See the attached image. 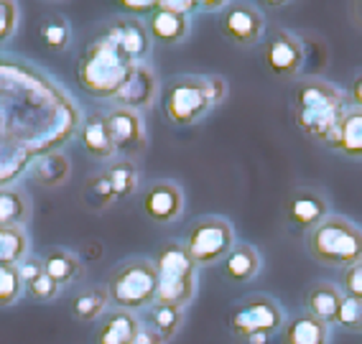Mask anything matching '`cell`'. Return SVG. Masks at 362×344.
I'll use <instances>...</instances> for the list:
<instances>
[{
	"label": "cell",
	"mask_w": 362,
	"mask_h": 344,
	"mask_svg": "<svg viewBox=\"0 0 362 344\" xmlns=\"http://www.w3.org/2000/svg\"><path fill=\"white\" fill-rule=\"evenodd\" d=\"M347 97L339 87L332 82H324L319 77L298 79L291 92V117L306 138L327 143L334 133L342 112L347 110Z\"/></svg>",
	"instance_id": "1"
},
{
	"label": "cell",
	"mask_w": 362,
	"mask_h": 344,
	"mask_svg": "<svg viewBox=\"0 0 362 344\" xmlns=\"http://www.w3.org/2000/svg\"><path fill=\"white\" fill-rule=\"evenodd\" d=\"M309 255L327 268H342L347 271L362 260V227L349 222L342 215H329L306 235Z\"/></svg>",
	"instance_id": "2"
},
{
	"label": "cell",
	"mask_w": 362,
	"mask_h": 344,
	"mask_svg": "<svg viewBox=\"0 0 362 344\" xmlns=\"http://www.w3.org/2000/svg\"><path fill=\"white\" fill-rule=\"evenodd\" d=\"M156 273H158V291H156V301L161 304L179 306L187 309L197 296V286H199V268L184 245L176 240H168L158 247L156 253Z\"/></svg>",
	"instance_id": "3"
},
{
	"label": "cell",
	"mask_w": 362,
	"mask_h": 344,
	"mask_svg": "<svg viewBox=\"0 0 362 344\" xmlns=\"http://www.w3.org/2000/svg\"><path fill=\"white\" fill-rule=\"evenodd\" d=\"M128 69L130 64H125L110 46L105 44V41L95 39L92 44H87L82 57L77 59L74 77H77L79 87L90 97L115 100V95L120 92V85L125 82Z\"/></svg>",
	"instance_id": "4"
},
{
	"label": "cell",
	"mask_w": 362,
	"mask_h": 344,
	"mask_svg": "<svg viewBox=\"0 0 362 344\" xmlns=\"http://www.w3.org/2000/svg\"><path fill=\"white\" fill-rule=\"evenodd\" d=\"M158 291V273H156L153 260L133 258L112 268L110 280H107V296H110L112 309H123L130 314L146 312L156 301Z\"/></svg>",
	"instance_id": "5"
},
{
	"label": "cell",
	"mask_w": 362,
	"mask_h": 344,
	"mask_svg": "<svg viewBox=\"0 0 362 344\" xmlns=\"http://www.w3.org/2000/svg\"><path fill=\"white\" fill-rule=\"evenodd\" d=\"M181 245L189 253V258L197 263V268L217 266L235 247V227L225 217H199L187 227Z\"/></svg>",
	"instance_id": "6"
},
{
	"label": "cell",
	"mask_w": 362,
	"mask_h": 344,
	"mask_svg": "<svg viewBox=\"0 0 362 344\" xmlns=\"http://www.w3.org/2000/svg\"><path fill=\"white\" fill-rule=\"evenodd\" d=\"M286 326V314L281 304L265 293H252L238 301L227 316V331L233 342L250 337V334H276L279 337Z\"/></svg>",
	"instance_id": "7"
},
{
	"label": "cell",
	"mask_w": 362,
	"mask_h": 344,
	"mask_svg": "<svg viewBox=\"0 0 362 344\" xmlns=\"http://www.w3.org/2000/svg\"><path fill=\"white\" fill-rule=\"evenodd\" d=\"M212 110L207 97L204 77L181 74L163 87V112L176 128H189L199 123L202 117Z\"/></svg>",
	"instance_id": "8"
},
{
	"label": "cell",
	"mask_w": 362,
	"mask_h": 344,
	"mask_svg": "<svg viewBox=\"0 0 362 344\" xmlns=\"http://www.w3.org/2000/svg\"><path fill=\"white\" fill-rule=\"evenodd\" d=\"M95 39L105 41L130 66L143 64L151 54L148 28L141 18H130V16H115V18L105 20Z\"/></svg>",
	"instance_id": "9"
},
{
	"label": "cell",
	"mask_w": 362,
	"mask_h": 344,
	"mask_svg": "<svg viewBox=\"0 0 362 344\" xmlns=\"http://www.w3.org/2000/svg\"><path fill=\"white\" fill-rule=\"evenodd\" d=\"M306 49L293 33L276 28L263 41V64L279 79H296L304 69Z\"/></svg>",
	"instance_id": "10"
},
{
	"label": "cell",
	"mask_w": 362,
	"mask_h": 344,
	"mask_svg": "<svg viewBox=\"0 0 362 344\" xmlns=\"http://www.w3.org/2000/svg\"><path fill=\"white\" fill-rule=\"evenodd\" d=\"M284 215H286V225L293 232L309 235L311 230H317L332 215L329 199L317 186H296L288 194V199H286Z\"/></svg>",
	"instance_id": "11"
},
{
	"label": "cell",
	"mask_w": 362,
	"mask_h": 344,
	"mask_svg": "<svg viewBox=\"0 0 362 344\" xmlns=\"http://www.w3.org/2000/svg\"><path fill=\"white\" fill-rule=\"evenodd\" d=\"M222 36L238 49H252L263 41L265 20L263 13L250 3H230L220 18Z\"/></svg>",
	"instance_id": "12"
},
{
	"label": "cell",
	"mask_w": 362,
	"mask_h": 344,
	"mask_svg": "<svg viewBox=\"0 0 362 344\" xmlns=\"http://www.w3.org/2000/svg\"><path fill=\"white\" fill-rule=\"evenodd\" d=\"M107 128H110L112 143L120 158H133L141 156L146 150V120H143V112L136 110H123V107H115V110L107 112Z\"/></svg>",
	"instance_id": "13"
},
{
	"label": "cell",
	"mask_w": 362,
	"mask_h": 344,
	"mask_svg": "<svg viewBox=\"0 0 362 344\" xmlns=\"http://www.w3.org/2000/svg\"><path fill=\"white\" fill-rule=\"evenodd\" d=\"M141 209L156 225H171L184 212V191L174 182H153L141 191Z\"/></svg>",
	"instance_id": "14"
},
{
	"label": "cell",
	"mask_w": 362,
	"mask_h": 344,
	"mask_svg": "<svg viewBox=\"0 0 362 344\" xmlns=\"http://www.w3.org/2000/svg\"><path fill=\"white\" fill-rule=\"evenodd\" d=\"M158 97V77L146 61L143 64H133L125 74V82L120 85V92L115 95L112 102L123 110H136L143 112L148 110L151 105Z\"/></svg>",
	"instance_id": "15"
},
{
	"label": "cell",
	"mask_w": 362,
	"mask_h": 344,
	"mask_svg": "<svg viewBox=\"0 0 362 344\" xmlns=\"http://www.w3.org/2000/svg\"><path fill=\"white\" fill-rule=\"evenodd\" d=\"M79 146L95 161H115L117 150L115 143H112L105 112H90V115L84 117L82 128H79Z\"/></svg>",
	"instance_id": "16"
},
{
	"label": "cell",
	"mask_w": 362,
	"mask_h": 344,
	"mask_svg": "<svg viewBox=\"0 0 362 344\" xmlns=\"http://www.w3.org/2000/svg\"><path fill=\"white\" fill-rule=\"evenodd\" d=\"M324 146L334 150V153H342L344 158L362 161V110L347 107L342 112V117H339L334 133Z\"/></svg>",
	"instance_id": "17"
},
{
	"label": "cell",
	"mask_w": 362,
	"mask_h": 344,
	"mask_svg": "<svg viewBox=\"0 0 362 344\" xmlns=\"http://www.w3.org/2000/svg\"><path fill=\"white\" fill-rule=\"evenodd\" d=\"M342 301H344V293L337 283L317 280V283H311L309 291L304 293V312L329 326L337 321V314H339Z\"/></svg>",
	"instance_id": "18"
},
{
	"label": "cell",
	"mask_w": 362,
	"mask_h": 344,
	"mask_svg": "<svg viewBox=\"0 0 362 344\" xmlns=\"http://www.w3.org/2000/svg\"><path fill=\"white\" fill-rule=\"evenodd\" d=\"M138 329H141L138 314L123 312V309H110L98 321L95 344H133Z\"/></svg>",
	"instance_id": "19"
},
{
	"label": "cell",
	"mask_w": 362,
	"mask_h": 344,
	"mask_svg": "<svg viewBox=\"0 0 362 344\" xmlns=\"http://www.w3.org/2000/svg\"><path fill=\"white\" fill-rule=\"evenodd\" d=\"M146 28H148L151 41H158L161 46H179L189 36V16L166 11L158 3V8L148 16Z\"/></svg>",
	"instance_id": "20"
},
{
	"label": "cell",
	"mask_w": 362,
	"mask_h": 344,
	"mask_svg": "<svg viewBox=\"0 0 362 344\" xmlns=\"http://www.w3.org/2000/svg\"><path fill=\"white\" fill-rule=\"evenodd\" d=\"M260 268H263V258L247 242H235V247L222 260V273L233 283H250L252 278H258Z\"/></svg>",
	"instance_id": "21"
},
{
	"label": "cell",
	"mask_w": 362,
	"mask_h": 344,
	"mask_svg": "<svg viewBox=\"0 0 362 344\" xmlns=\"http://www.w3.org/2000/svg\"><path fill=\"white\" fill-rule=\"evenodd\" d=\"M281 344H329V326L306 312L286 319Z\"/></svg>",
	"instance_id": "22"
},
{
	"label": "cell",
	"mask_w": 362,
	"mask_h": 344,
	"mask_svg": "<svg viewBox=\"0 0 362 344\" xmlns=\"http://www.w3.org/2000/svg\"><path fill=\"white\" fill-rule=\"evenodd\" d=\"M141 324L146 329H151L156 337H161L163 342H171V339L179 334L181 321H184V309L171 304H161V301H153V304L141 312Z\"/></svg>",
	"instance_id": "23"
},
{
	"label": "cell",
	"mask_w": 362,
	"mask_h": 344,
	"mask_svg": "<svg viewBox=\"0 0 362 344\" xmlns=\"http://www.w3.org/2000/svg\"><path fill=\"white\" fill-rule=\"evenodd\" d=\"M41 263H44V273L57 283L59 288L71 286L74 280L82 275V263L71 250L66 247H49L44 255H41Z\"/></svg>",
	"instance_id": "24"
},
{
	"label": "cell",
	"mask_w": 362,
	"mask_h": 344,
	"mask_svg": "<svg viewBox=\"0 0 362 344\" xmlns=\"http://www.w3.org/2000/svg\"><path fill=\"white\" fill-rule=\"evenodd\" d=\"M110 312V296H107V286H92L87 291L77 293L74 299L69 301V314L74 321H82V324H92V321H100L105 314Z\"/></svg>",
	"instance_id": "25"
},
{
	"label": "cell",
	"mask_w": 362,
	"mask_h": 344,
	"mask_svg": "<svg viewBox=\"0 0 362 344\" xmlns=\"http://www.w3.org/2000/svg\"><path fill=\"white\" fill-rule=\"evenodd\" d=\"M71 176V163L64 153H46V156H39L31 166V179L39 184L41 189H59L69 182Z\"/></svg>",
	"instance_id": "26"
},
{
	"label": "cell",
	"mask_w": 362,
	"mask_h": 344,
	"mask_svg": "<svg viewBox=\"0 0 362 344\" xmlns=\"http://www.w3.org/2000/svg\"><path fill=\"white\" fill-rule=\"evenodd\" d=\"M31 220V199L21 189H0V227H23Z\"/></svg>",
	"instance_id": "27"
},
{
	"label": "cell",
	"mask_w": 362,
	"mask_h": 344,
	"mask_svg": "<svg viewBox=\"0 0 362 344\" xmlns=\"http://www.w3.org/2000/svg\"><path fill=\"white\" fill-rule=\"evenodd\" d=\"M107 176H110L112 191H115V201H128L130 196H136L141 191V171L130 158L112 161Z\"/></svg>",
	"instance_id": "28"
},
{
	"label": "cell",
	"mask_w": 362,
	"mask_h": 344,
	"mask_svg": "<svg viewBox=\"0 0 362 344\" xmlns=\"http://www.w3.org/2000/svg\"><path fill=\"white\" fill-rule=\"evenodd\" d=\"M39 41L46 52H66L71 44V26L62 13H46L39 23Z\"/></svg>",
	"instance_id": "29"
},
{
	"label": "cell",
	"mask_w": 362,
	"mask_h": 344,
	"mask_svg": "<svg viewBox=\"0 0 362 344\" xmlns=\"http://www.w3.org/2000/svg\"><path fill=\"white\" fill-rule=\"evenodd\" d=\"M31 255V237L23 227H0V268L18 266Z\"/></svg>",
	"instance_id": "30"
},
{
	"label": "cell",
	"mask_w": 362,
	"mask_h": 344,
	"mask_svg": "<svg viewBox=\"0 0 362 344\" xmlns=\"http://www.w3.org/2000/svg\"><path fill=\"white\" fill-rule=\"evenodd\" d=\"M84 196H87V201H90L95 209H107V207H112V204H117L107 171L92 174L90 179L84 182Z\"/></svg>",
	"instance_id": "31"
},
{
	"label": "cell",
	"mask_w": 362,
	"mask_h": 344,
	"mask_svg": "<svg viewBox=\"0 0 362 344\" xmlns=\"http://www.w3.org/2000/svg\"><path fill=\"white\" fill-rule=\"evenodd\" d=\"M26 296V286L18 275V266H3L0 268V309L18 304Z\"/></svg>",
	"instance_id": "32"
},
{
	"label": "cell",
	"mask_w": 362,
	"mask_h": 344,
	"mask_svg": "<svg viewBox=\"0 0 362 344\" xmlns=\"http://www.w3.org/2000/svg\"><path fill=\"white\" fill-rule=\"evenodd\" d=\"M334 324L342 326V329H347V331H362V299L344 296Z\"/></svg>",
	"instance_id": "33"
},
{
	"label": "cell",
	"mask_w": 362,
	"mask_h": 344,
	"mask_svg": "<svg viewBox=\"0 0 362 344\" xmlns=\"http://www.w3.org/2000/svg\"><path fill=\"white\" fill-rule=\"evenodd\" d=\"M59 293H62V288L46 273H41L39 278L31 280V283H26V296L31 301H36V304H49V301L57 299Z\"/></svg>",
	"instance_id": "34"
},
{
	"label": "cell",
	"mask_w": 362,
	"mask_h": 344,
	"mask_svg": "<svg viewBox=\"0 0 362 344\" xmlns=\"http://www.w3.org/2000/svg\"><path fill=\"white\" fill-rule=\"evenodd\" d=\"M18 18H21L18 3H13V0H0V44H6L16 33Z\"/></svg>",
	"instance_id": "35"
},
{
	"label": "cell",
	"mask_w": 362,
	"mask_h": 344,
	"mask_svg": "<svg viewBox=\"0 0 362 344\" xmlns=\"http://www.w3.org/2000/svg\"><path fill=\"white\" fill-rule=\"evenodd\" d=\"M339 288H342L344 296H352V299H362V260L349 266L342 273V280H339Z\"/></svg>",
	"instance_id": "36"
},
{
	"label": "cell",
	"mask_w": 362,
	"mask_h": 344,
	"mask_svg": "<svg viewBox=\"0 0 362 344\" xmlns=\"http://www.w3.org/2000/svg\"><path fill=\"white\" fill-rule=\"evenodd\" d=\"M44 273V263H41V255H28V258H23L18 263V275L21 280H23V286L26 283H31V280H36Z\"/></svg>",
	"instance_id": "37"
},
{
	"label": "cell",
	"mask_w": 362,
	"mask_h": 344,
	"mask_svg": "<svg viewBox=\"0 0 362 344\" xmlns=\"http://www.w3.org/2000/svg\"><path fill=\"white\" fill-rule=\"evenodd\" d=\"M204 85H207V97L209 105L217 107L220 102L227 100V79L222 77H204Z\"/></svg>",
	"instance_id": "38"
},
{
	"label": "cell",
	"mask_w": 362,
	"mask_h": 344,
	"mask_svg": "<svg viewBox=\"0 0 362 344\" xmlns=\"http://www.w3.org/2000/svg\"><path fill=\"white\" fill-rule=\"evenodd\" d=\"M120 8H123L125 13H130V18H133V16H151L156 8H158V3H156V0H141V3H138V0H123Z\"/></svg>",
	"instance_id": "39"
},
{
	"label": "cell",
	"mask_w": 362,
	"mask_h": 344,
	"mask_svg": "<svg viewBox=\"0 0 362 344\" xmlns=\"http://www.w3.org/2000/svg\"><path fill=\"white\" fill-rule=\"evenodd\" d=\"M161 8L174 11V13H181V16H189L192 11H202V3L199 0H163Z\"/></svg>",
	"instance_id": "40"
},
{
	"label": "cell",
	"mask_w": 362,
	"mask_h": 344,
	"mask_svg": "<svg viewBox=\"0 0 362 344\" xmlns=\"http://www.w3.org/2000/svg\"><path fill=\"white\" fill-rule=\"evenodd\" d=\"M347 105H349V107H357V110H362V72L355 74V77H352V82H349Z\"/></svg>",
	"instance_id": "41"
},
{
	"label": "cell",
	"mask_w": 362,
	"mask_h": 344,
	"mask_svg": "<svg viewBox=\"0 0 362 344\" xmlns=\"http://www.w3.org/2000/svg\"><path fill=\"white\" fill-rule=\"evenodd\" d=\"M235 344H281V334L279 337L276 334H250V337L240 339Z\"/></svg>",
	"instance_id": "42"
},
{
	"label": "cell",
	"mask_w": 362,
	"mask_h": 344,
	"mask_svg": "<svg viewBox=\"0 0 362 344\" xmlns=\"http://www.w3.org/2000/svg\"><path fill=\"white\" fill-rule=\"evenodd\" d=\"M133 344H166L161 337H156L153 331L151 329H146V326L141 324V329H138V334H136V339H133Z\"/></svg>",
	"instance_id": "43"
},
{
	"label": "cell",
	"mask_w": 362,
	"mask_h": 344,
	"mask_svg": "<svg viewBox=\"0 0 362 344\" xmlns=\"http://www.w3.org/2000/svg\"><path fill=\"white\" fill-rule=\"evenodd\" d=\"M360 334H362V331H360Z\"/></svg>",
	"instance_id": "44"
}]
</instances>
